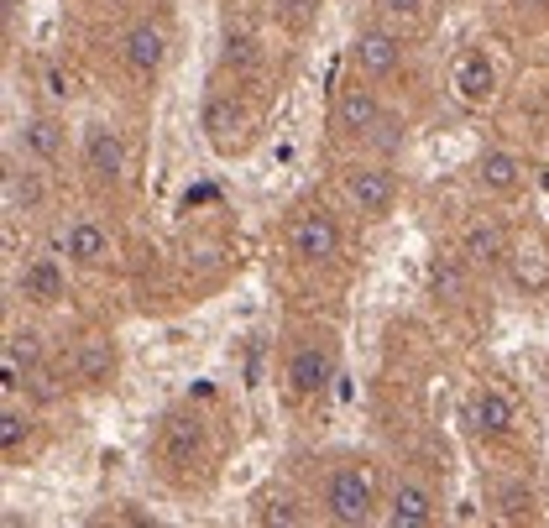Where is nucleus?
<instances>
[{"instance_id":"obj_1","label":"nucleus","mask_w":549,"mask_h":528,"mask_svg":"<svg viewBox=\"0 0 549 528\" xmlns=\"http://www.w3.org/2000/svg\"><path fill=\"white\" fill-rule=\"evenodd\" d=\"M319 502H325V513L335 523H346V528H361V523H372L377 513V502H372V481H366L361 466H335L325 476V492H319Z\"/></svg>"},{"instance_id":"obj_2","label":"nucleus","mask_w":549,"mask_h":528,"mask_svg":"<svg viewBox=\"0 0 549 528\" xmlns=\"http://www.w3.org/2000/svg\"><path fill=\"white\" fill-rule=\"evenodd\" d=\"M288 246H293V257H304V262H330L335 251H340V225H335V215H330V210L293 215Z\"/></svg>"},{"instance_id":"obj_3","label":"nucleus","mask_w":549,"mask_h":528,"mask_svg":"<svg viewBox=\"0 0 549 528\" xmlns=\"http://www.w3.org/2000/svg\"><path fill=\"white\" fill-rule=\"evenodd\" d=\"M346 199L356 204V215L382 220L387 210H393V199H398V178L387 173V168H377V163L346 168Z\"/></svg>"},{"instance_id":"obj_4","label":"nucleus","mask_w":549,"mask_h":528,"mask_svg":"<svg viewBox=\"0 0 549 528\" xmlns=\"http://www.w3.org/2000/svg\"><path fill=\"white\" fill-rule=\"evenodd\" d=\"M335 377V351L330 346H299L288 356V372H283V382H288V398L293 403H304V398H314V393H325V382Z\"/></svg>"},{"instance_id":"obj_5","label":"nucleus","mask_w":549,"mask_h":528,"mask_svg":"<svg viewBox=\"0 0 549 528\" xmlns=\"http://www.w3.org/2000/svg\"><path fill=\"white\" fill-rule=\"evenodd\" d=\"M84 168L95 173L100 183H121L126 173V142L116 126H89L84 131Z\"/></svg>"},{"instance_id":"obj_6","label":"nucleus","mask_w":549,"mask_h":528,"mask_svg":"<svg viewBox=\"0 0 549 528\" xmlns=\"http://www.w3.org/2000/svg\"><path fill=\"white\" fill-rule=\"evenodd\" d=\"M163 58H168V42H163V32H157V27H147V21L121 37V63H126V74L152 79L157 68H163Z\"/></svg>"},{"instance_id":"obj_7","label":"nucleus","mask_w":549,"mask_h":528,"mask_svg":"<svg viewBox=\"0 0 549 528\" xmlns=\"http://www.w3.org/2000/svg\"><path fill=\"white\" fill-rule=\"evenodd\" d=\"M492 84H497V74H492V58H487L482 48H466L461 58H455L450 89H455V95H461L466 105H482V100L492 95Z\"/></svg>"},{"instance_id":"obj_8","label":"nucleus","mask_w":549,"mask_h":528,"mask_svg":"<svg viewBox=\"0 0 549 528\" xmlns=\"http://www.w3.org/2000/svg\"><path fill=\"white\" fill-rule=\"evenodd\" d=\"M434 518H440L434 492L419 487V481H398V487H393V508H387V523H393V528H424Z\"/></svg>"},{"instance_id":"obj_9","label":"nucleus","mask_w":549,"mask_h":528,"mask_svg":"<svg viewBox=\"0 0 549 528\" xmlns=\"http://www.w3.org/2000/svg\"><path fill=\"white\" fill-rule=\"evenodd\" d=\"M351 53H356V63L372 79H387V74H398V68H403V42L393 32H356Z\"/></svg>"},{"instance_id":"obj_10","label":"nucleus","mask_w":549,"mask_h":528,"mask_svg":"<svg viewBox=\"0 0 549 528\" xmlns=\"http://www.w3.org/2000/svg\"><path fill=\"white\" fill-rule=\"evenodd\" d=\"M377 116H382V105H377V95L366 84H346V89H340V100H335V131L366 136V131L377 126Z\"/></svg>"},{"instance_id":"obj_11","label":"nucleus","mask_w":549,"mask_h":528,"mask_svg":"<svg viewBox=\"0 0 549 528\" xmlns=\"http://www.w3.org/2000/svg\"><path fill=\"white\" fill-rule=\"evenodd\" d=\"M461 257H466V267H482V272H492V267H502V262H508V241H502V231H497L492 220H476V225H466Z\"/></svg>"},{"instance_id":"obj_12","label":"nucleus","mask_w":549,"mask_h":528,"mask_svg":"<svg viewBox=\"0 0 549 528\" xmlns=\"http://www.w3.org/2000/svg\"><path fill=\"white\" fill-rule=\"evenodd\" d=\"M16 293L27 298V304H58L63 298V267L53 257H37L21 267V278H16Z\"/></svg>"},{"instance_id":"obj_13","label":"nucleus","mask_w":549,"mask_h":528,"mask_svg":"<svg viewBox=\"0 0 549 528\" xmlns=\"http://www.w3.org/2000/svg\"><path fill=\"white\" fill-rule=\"evenodd\" d=\"M466 424L482 429V434H508V429L518 424V413H513V403L502 398L497 387H482V393L466 403Z\"/></svg>"},{"instance_id":"obj_14","label":"nucleus","mask_w":549,"mask_h":528,"mask_svg":"<svg viewBox=\"0 0 549 528\" xmlns=\"http://www.w3.org/2000/svg\"><path fill=\"white\" fill-rule=\"evenodd\" d=\"M68 257H74L79 267H100L110 257V231L100 220H74L68 225Z\"/></svg>"},{"instance_id":"obj_15","label":"nucleus","mask_w":549,"mask_h":528,"mask_svg":"<svg viewBox=\"0 0 549 528\" xmlns=\"http://www.w3.org/2000/svg\"><path fill=\"white\" fill-rule=\"evenodd\" d=\"M476 183H482L487 194H513L523 183V163L513 152H482L476 157Z\"/></svg>"},{"instance_id":"obj_16","label":"nucleus","mask_w":549,"mask_h":528,"mask_svg":"<svg viewBox=\"0 0 549 528\" xmlns=\"http://www.w3.org/2000/svg\"><path fill=\"white\" fill-rule=\"evenodd\" d=\"M110 377H116V346H110L105 335H89L84 346H79V382L100 387Z\"/></svg>"},{"instance_id":"obj_17","label":"nucleus","mask_w":549,"mask_h":528,"mask_svg":"<svg viewBox=\"0 0 549 528\" xmlns=\"http://www.w3.org/2000/svg\"><path fill=\"white\" fill-rule=\"evenodd\" d=\"M204 131H210V142L220 152H231V131H241V110L225 100V95H215L210 105H204Z\"/></svg>"},{"instance_id":"obj_18","label":"nucleus","mask_w":549,"mask_h":528,"mask_svg":"<svg viewBox=\"0 0 549 528\" xmlns=\"http://www.w3.org/2000/svg\"><path fill=\"white\" fill-rule=\"evenodd\" d=\"M199 445H204V434H199L194 419H173L168 424V440H163L168 461H189V455H199Z\"/></svg>"},{"instance_id":"obj_19","label":"nucleus","mask_w":549,"mask_h":528,"mask_svg":"<svg viewBox=\"0 0 549 528\" xmlns=\"http://www.w3.org/2000/svg\"><path fill=\"white\" fill-rule=\"evenodd\" d=\"M37 204V183H32V173H21L16 163L6 168V215H27Z\"/></svg>"},{"instance_id":"obj_20","label":"nucleus","mask_w":549,"mask_h":528,"mask_svg":"<svg viewBox=\"0 0 549 528\" xmlns=\"http://www.w3.org/2000/svg\"><path fill=\"white\" fill-rule=\"evenodd\" d=\"M429 288L440 293V298H466V272L455 267V262H434L429 267Z\"/></svg>"},{"instance_id":"obj_21","label":"nucleus","mask_w":549,"mask_h":528,"mask_svg":"<svg viewBox=\"0 0 549 528\" xmlns=\"http://www.w3.org/2000/svg\"><path fill=\"white\" fill-rule=\"evenodd\" d=\"M366 142H372L377 152H398L403 147V116H387V110H382L377 126L366 131Z\"/></svg>"},{"instance_id":"obj_22","label":"nucleus","mask_w":549,"mask_h":528,"mask_svg":"<svg viewBox=\"0 0 549 528\" xmlns=\"http://www.w3.org/2000/svg\"><path fill=\"white\" fill-rule=\"evenodd\" d=\"M27 147L42 157V163H53V157H58V126L53 121H32L27 126Z\"/></svg>"},{"instance_id":"obj_23","label":"nucleus","mask_w":549,"mask_h":528,"mask_svg":"<svg viewBox=\"0 0 549 528\" xmlns=\"http://www.w3.org/2000/svg\"><path fill=\"white\" fill-rule=\"evenodd\" d=\"M21 440H27V413L6 403V413H0V450H16Z\"/></svg>"},{"instance_id":"obj_24","label":"nucleus","mask_w":549,"mask_h":528,"mask_svg":"<svg viewBox=\"0 0 549 528\" xmlns=\"http://www.w3.org/2000/svg\"><path fill=\"white\" fill-rule=\"evenodd\" d=\"M6 361H11V366H21V372H27V366L37 361V335H32V330L11 335V340H6Z\"/></svg>"},{"instance_id":"obj_25","label":"nucleus","mask_w":549,"mask_h":528,"mask_svg":"<svg viewBox=\"0 0 549 528\" xmlns=\"http://www.w3.org/2000/svg\"><path fill=\"white\" fill-rule=\"evenodd\" d=\"M502 518H508V523H518V518H534V497L529 492H502Z\"/></svg>"},{"instance_id":"obj_26","label":"nucleus","mask_w":549,"mask_h":528,"mask_svg":"<svg viewBox=\"0 0 549 528\" xmlns=\"http://www.w3.org/2000/svg\"><path fill=\"white\" fill-rule=\"evenodd\" d=\"M225 58H231L236 68H257V63H262V53H257V42H251V37H236V42H231V53H225Z\"/></svg>"},{"instance_id":"obj_27","label":"nucleus","mask_w":549,"mask_h":528,"mask_svg":"<svg viewBox=\"0 0 549 528\" xmlns=\"http://www.w3.org/2000/svg\"><path fill=\"white\" fill-rule=\"evenodd\" d=\"M304 523V513H293V502H267V513H262V523Z\"/></svg>"},{"instance_id":"obj_28","label":"nucleus","mask_w":549,"mask_h":528,"mask_svg":"<svg viewBox=\"0 0 549 528\" xmlns=\"http://www.w3.org/2000/svg\"><path fill=\"white\" fill-rule=\"evenodd\" d=\"M377 6H382L387 16H419L424 0H377Z\"/></svg>"},{"instance_id":"obj_29","label":"nucleus","mask_w":549,"mask_h":528,"mask_svg":"<svg viewBox=\"0 0 549 528\" xmlns=\"http://www.w3.org/2000/svg\"><path fill=\"white\" fill-rule=\"evenodd\" d=\"M518 283L539 288V283H544V267H539V262H518Z\"/></svg>"},{"instance_id":"obj_30","label":"nucleus","mask_w":549,"mask_h":528,"mask_svg":"<svg viewBox=\"0 0 549 528\" xmlns=\"http://www.w3.org/2000/svg\"><path fill=\"white\" fill-rule=\"evenodd\" d=\"M48 89H53L58 100H68V79H63V74H48Z\"/></svg>"},{"instance_id":"obj_31","label":"nucleus","mask_w":549,"mask_h":528,"mask_svg":"<svg viewBox=\"0 0 549 528\" xmlns=\"http://www.w3.org/2000/svg\"><path fill=\"white\" fill-rule=\"evenodd\" d=\"M518 6H549V0H518Z\"/></svg>"}]
</instances>
